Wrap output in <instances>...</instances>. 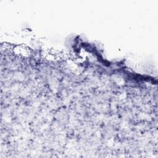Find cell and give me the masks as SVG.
<instances>
[{
    "label": "cell",
    "mask_w": 158,
    "mask_h": 158,
    "mask_svg": "<svg viewBox=\"0 0 158 158\" xmlns=\"http://www.w3.org/2000/svg\"><path fill=\"white\" fill-rule=\"evenodd\" d=\"M14 49L17 54H19L22 56H27L30 54V49L23 46H17Z\"/></svg>",
    "instance_id": "6da1fadb"
}]
</instances>
